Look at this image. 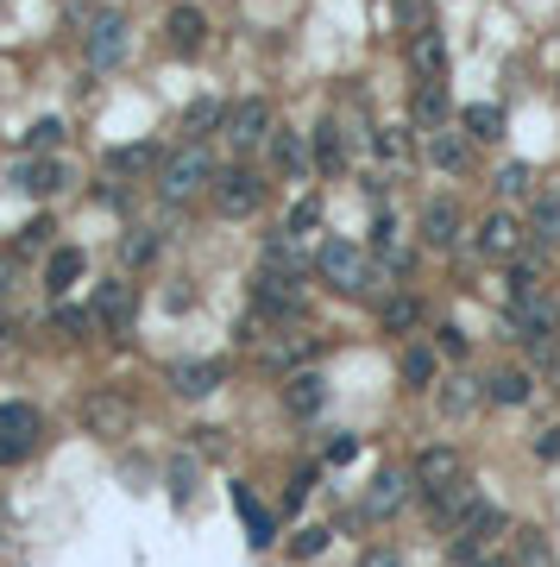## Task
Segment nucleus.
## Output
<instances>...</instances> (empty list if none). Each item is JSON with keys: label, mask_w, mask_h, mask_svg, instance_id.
Wrapping results in <instances>:
<instances>
[{"label": "nucleus", "mask_w": 560, "mask_h": 567, "mask_svg": "<svg viewBox=\"0 0 560 567\" xmlns=\"http://www.w3.org/2000/svg\"><path fill=\"white\" fill-rule=\"evenodd\" d=\"M315 271H322V284H328V290H340V297H372V290H384V284L397 278L390 265L365 258L359 246H347V240H322Z\"/></svg>", "instance_id": "obj_1"}, {"label": "nucleus", "mask_w": 560, "mask_h": 567, "mask_svg": "<svg viewBox=\"0 0 560 567\" xmlns=\"http://www.w3.org/2000/svg\"><path fill=\"white\" fill-rule=\"evenodd\" d=\"M214 158L202 152V146H177V152H164L158 158V196L164 202H189L196 189H214Z\"/></svg>", "instance_id": "obj_2"}, {"label": "nucleus", "mask_w": 560, "mask_h": 567, "mask_svg": "<svg viewBox=\"0 0 560 567\" xmlns=\"http://www.w3.org/2000/svg\"><path fill=\"white\" fill-rule=\"evenodd\" d=\"M208 196H214V208H221L228 221H246V215H258V208H265V177H258L253 164H233V171H221V177H214V189H208Z\"/></svg>", "instance_id": "obj_3"}, {"label": "nucleus", "mask_w": 560, "mask_h": 567, "mask_svg": "<svg viewBox=\"0 0 560 567\" xmlns=\"http://www.w3.org/2000/svg\"><path fill=\"white\" fill-rule=\"evenodd\" d=\"M253 315L258 322H290V315H303V278L258 271L253 278Z\"/></svg>", "instance_id": "obj_4"}, {"label": "nucleus", "mask_w": 560, "mask_h": 567, "mask_svg": "<svg viewBox=\"0 0 560 567\" xmlns=\"http://www.w3.org/2000/svg\"><path fill=\"white\" fill-rule=\"evenodd\" d=\"M221 132H228L240 152H258V146H271V132H278V120H271V102H258V95H246L240 107H228V120H221Z\"/></svg>", "instance_id": "obj_5"}, {"label": "nucleus", "mask_w": 560, "mask_h": 567, "mask_svg": "<svg viewBox=\"0 0 560 567\" xmlns=\"http://www.w3.org/2000/svg\"><path fill=\"white\" fill-rule=\"evenodd\" d=\"M38 436H45V423H38L32 404H0V466L26 461L32 448H38Z\"/></svg>", "instance_id": "obj_6"}, {"label": "nucleus", "mask_w": 560, "mask_h": 567, "mask_svg": "<svg viewBox=\"0 0 560 567\" xmlns=\"http://www.w3.org/2000/svg\"><path fill=\"white\" fill-rule=\"evenodd\" d=\"M82 57H89V70H114L127 57V20L120 13H95L89 32H82Z\"/></svg>", "instance_id": "obj_7"}, {"label": "nucleus", "mask_w": 560, "mask_h": 567, "mask_svg": "<svg viewBox=\"0 0 560 567\" xmlns=\"http://www.w3.org/2000/svg\"><path fill=\"white\" fill-rule=\"evenodd\" d=\"M555 322H560V303L535 290V297L504 310V340H541V335H555Z\"/></svg>", "instance_id": "obj_8"}, {"label": "nucleus", "mask_w": 560, "mask_h": 567, "mask_svg": "<svg viewBox=\"0 0 560 567\" xmlns=\"http://www.w3.org/2000/svg\"><path fill=\"white\" fill-rule=\"evenodd\" d=\"M95 322L102 328H114V335H127L132 328V315H139V290H132L127 278H107V284H95Z\"/></svg>", "instance_id": "obj_9"}, {"label": "nucleus", "mask_w": 560, "mask_h": 567, "mask_svg": "<svg viewBox=\"0 0 560 567\" xmlns=\"http://www.w3.org/2000/svg\"><path fill=\"white\" fill-rule=\"evenodd\" d=\"M13 189H26V196H38V202H51V196L70 189V171H63L57 158H26V164L13 171Z\"/></svg>", "instance_id": "obj_10"}, {"label": "nucleus", "mask_w": 560, "mask_h": 567, "mask_svg": "<svg viewBox=\"0 0 560 567\" xmlns=\"http://www.w3.org/2000/svg\"><path fill=\"white\" fill-rule=\"evenodd\" d=\"M404 505H409V473H378V479H372V491L359 498V517L384 523V517H397Z\"/></svg>", "instance_id": "obj_11"}, {"label": "nucleus", "mask_w": 560, "mask_h": 567, "mask_svg": "<svg viewBox=\"0 0 560 567\" xmlns=\"http://www.w3.org/2000/svg\"><path fill=\"white\" fill-rule=\"evenodd\" d=\"M479 253L485 258H516V253H523V228L510 221L504 208H491V215L479 221Z\"/></svg>", "instance_id": "obj_12"}, {"label": "nucleus", "mask_w": 560, "mask_h": 567, "mask_svg": "<svg viewBox=\"0 0 560 567\" xmlns=\"http://www.w3.org/2000/svg\"><path fill=\"white\" fill-rule=\"evenodd\" d=\"M127 423H132V404L120 397V391H102V397L82 404V429H95V436H120Z\"/></svg>", "instance_id": "obj_13"}, {"label": "nucleus", "mask_w": 560, "mask_h": 567, "mask_svg": "<svg viewBox=\"0 0 560 567\" xmlns=\"http://www.w3.org/2000/svg\"><path fill=\"white\" fill-rule=\"evenodd\" d=\"M409 70H416V82H447V38L441 32H416L409 38Z\"/></svg>", "instance_id": "obj_14"}, {"label": "nucleus", "mask_w": 560, "mask_h": 567, "mask_svg": "<svg viewBox=\"0 0 560 567\" xmlns=\"http://www.w3.org/2000/svg\"><path fill=\"white\" fill-rule=\"evenodd\" d=\"M164 32H171V51H177V57H196L208 45V20L196 13V7H171Z\"/></svg>", "instance_id": "obj_15"}, {"label": "nucleus", "mask_w": 560, "mask_h": 567, "mask_svg": "<svg viewBox=\"0 0 560 567\" xmlns=\"http://www.w3.org/2000/svg\"><path fill=\"white\" fill-rule=\"evenodd\" d=\"M422 240H429L434 253H454V246H459V208L454 202H429V208H422Z\"/></svg>", "instance_id": "obj_16"}, {"label": "nucleus", "mask_w": 560, "mask_h": 567, "mask_svg": "<svg viewBox=\"0 0 560 567\" xmlns=\"http://www.w3.org/2000/svg\"><path fill=\"white\" fill-rule=\"evenodd\" d=\"M221 379H228L221 360H183L177 372H171V385H177L183 397H208V391H221Z\"/></svg>", "instance_id": "obj_17"}, {"label": "nucleus", "mask_w": 560, "mask_h": 567, "mask_svg": "<svg viewBox=\"0 0 560 567\" xmlns=\"http://www.w3.org/2000/svg\"><path fill=\"white\" fill-rule=\"evenodd\" d=\"M429 164H434V171H466V164H472V146H466V132L434 127V132H429Z\"/></svg>", "instance_id": "obj_18"}, {"label": "nucleus", "mask_w": 560, "mask_h": 567, "mask_svg": "<svg viewBox=\"0 0 560 567\" xmlns=\"http://www.w3.org/2000/svg\"><path fill=\"white\" fill-rule=\"evenodd\" d=\"M271 164H278L283 177H308L315 152H308V139H303V132H271Z\"/></svg>", "instance_id": "obj_19"}, {"label": "nucleus", "mask_w": 560, "mask_h": 567, "mask_svg": "<svg viewBox=\"0 0 560 567\" xmlns=\"http://www.w3.org/2000/svg\"><path fill=\"white\" fill-rule=\"evenodd\" d=\"M429 498H434V517H441L447 530H454L459 517H466V511H472V505H479V491L466 486V479H447V486H434Z\"/></svg>", "instance_id": "obj_20"}, {"label": "nucleus", "mask_w": 560, "mask_h": 567, "mask_svg": "<svg viewBox=\"0 0 560 567\" xmlns=\"http://www.w3.org/2000/svg\"><path fill=\"white\" fill-rule=\"evenodd\" d=\"M221 120H228V107L214 102V95L189 102V107H183V132H189V146H202L208 132H221Z\"/></svg>", "instance_id": "obj_21"}, {"label": "nucleus", "mask_w": 560, "mask_h": 567, "mask_svg": "<svg viewBox=\"0 0 560 567\" xmlns=\"http://www.w3.org/2000/svg\"><path fill=\"white\" fill-rule=\"evenodd\" d=\"M416 479H422V486H447V479H459V454L454 448H422V454H416Z\"/></svg>", "instance_id": "obj_22"}, {"label": "nucleus", "mask_w": 560, "mask_h": 567, "mask_svg": "<svg viewBox=\"0 0 560 567\" xmlns=\"http://www.w3.org/2000/svg\"><path fill=\"white\" fill-rule=\"evenodd\" d=\"M258 271L303 278V253H296V240H290V233H271V240H265V258H258Z\"/></svg>", "instance_id": "obj_23"}, {"label": "nucleus", "mask_w": 560, "mask_h": 567, "mask_svg": "<svg viewBox=\"0 0 560 567\" xmlns=\"http://www.w3.org/2000/svg\"><path fill=\"white\" fill-rule=\"evenodd\" d=\"M529 372H516V366H510V372H491V379H485V397H491V404H504V410H516V404H529Z\"/></svg>", "instance_id": "obj_24"}, {"label": "nucleus", "mask_w": 560, "mask_h": 567, "mask_svg": "<svg viewBox=\"0 0 560 567\" xmlns=\"http://www.w3.org/2000/svg\"><path fill=\"white\" fill-rule=\"evenodd\" d=\"M409 114H416V127H422V132L447 127V89H441V82H422V89H416V102H409Z\"/></svg>", "instance_id": "obj_25"}, {"label": "nucleus", "mask_w": 560, "mask_h": 567, "mask_svg": "<svg viewBox=\"0 0 560 567\" xmlns=\"http://www.w3.org/2000/svg\"><path fill=\"white\" fill-rule=\"evenodd\" d=\"M308 139H315V164H322L328 177H334V171H347V139H340V120H322Z\"/></svg>", "instance_id": "obj_26"}, {"label": "nucleus", "mask_w": 560, "mask_h": 567, "mask_svg": "<svg viewBox=\"0 0 560 567\" xmlns=\"http://www.w3.org/2000/svg\"><path fill=\"white\" fill-rule=\"evenodd\" d=\"M82 265H89V258H82L77 246H57L51 265H45V290H51V297H63V290L82 278Z\"/></svg>", "instance_id": "obj_27"}, {"label": "nucleus", "mask_w": 560, "mask_h": 567, "mask_svg": "<svg viewBox=\"0 0 560 567\" xmlns=\"http://www.w3.org/2000/svg\"><path fill=\"white\" fill-rule=\"evenodd\" d=\"M459 127H466V139H498V132H504V107H498V102H472L466 114H459Z\"/></svg>", "instance_id": "obj_28"}, {"label": "nucleus", "mask_w": 560, "mask_h": 567, "mask_svg": "<svg viewBox=\"0 0 560 567\" xmlns=\"http://www.w3.org/2000/svg\"><path fill=\"white\" fill-rule=\"evenodd\" d=\"M479 379H447V385H441V416H472L479 410Z\"/></svg>", "instance_id": "obj_29"}, {"label": "nucleus", "mask_w": 560, "mask_h": 567, "mask_svg": "<svg viewBox=\"0 0 560 567\" xmlns=\"http://www.w3.org/2000/svg\"><path fill=\"white\" fill-rule=\"evenodd\" d=\"M233 511L246 517V530H253V548H265V542H271V517H265V505H258L246 486L233 491Z\"/></svg>", "instance_id": "obj_30"}, {"label": "nucleus", "mask_w": 560, "mask_h": 567, "mask_svg": "<svg viewBox=\"0 0 560 567\" xmlns=\"http://www.w3.org/2000/svg\"><path fill=\"white\" fill-rule=\"evenodd\" d=\"M315 354H322V340H315V335H303V340H278V347H265V360H271V366H308Z\"/></svg>", "instance_id": "obj_31"}, {"label": "nucleus", "mask_w": 560, "mask_h": 567, "mask_svg": "<svg viewBox=\"0 0 560 567\" xmlns=\"http://www.w3.org/2000/svg\"><path fill=\"white\" fill-rule=\"evenodd\" d=\"M535 290H541V271H535V253H529V258H516V265H510L504 297H510V303H523V297H535Z\"/></svg>", "instance_id": "obj_32"}, {"label": "nucleus", "mask_w": 560, "mask_h": 567, "mask_svg": "<svg viewBox=\"0 0 560 567\" xmlns=\"http://www.w3.org/2000/svg\"><path fill=\"white\" fill-rule=\"evenodd\" d=\"M404 379L409 385H434V372H441V366H434V347H404Z\"/></svg>", "instance_id": "obj_33"}, {"label": "nucleus", "mask_w": 560, "mask_h": 567, "mask_svg": "<svg viewBox=\"0 0 560 567\" xmlns=\"http://www.w3.org/2000/svg\"><path fill=\"white\" fill-rule=\"evenodd\" d=\"M322 397H328L322 379H315V372H296V385H290V410L308 416V410H322Z\"/></svg>", "instance_id": "obj_34"}, {"label": "nucleus", "mask_w": 560, "mask_h": 567, "mask_svg": "<svg viewBox=\"0 0 560 567\" xmlns=\"http://www.w3.org/2000/svg\"><path fill=\"white\" fill-rule=\"evenodd\" d=\"M535 240H541V246H560V196H541V202H535Z\"/></svg>", "instance_id": "obj_35"}, {"label": "nucleus", "mask_w": 560, "mask_h": 567, "mask_svg": "<svg viewBox=\"0 0 560 567\" xmlns=\"http://www.w3.org/2000/svg\"><path fill=\"white\" fill-rule=\"evenodd\" d=\"M416 322H422V303H416V297H390V303H384V328H390V335H404Z\"/></svg>", "instance_id": "obj_36"}, {"label": "nucleus", "mask_w": 560, "mask_h": 567, "mask_svg": "<svg viewBox=\"0 0 560 567\" xmlns=\"http://www.w3.org/2000/svg\"><path fill=\"white\" fill-rule=\"evenodd\" d=\"M529 183H535V171L523 158H510L504 171H498V196H529Z\"/></svg>", "instance_id": "obj_37"}, {"label": "nucleus", "mask_w": 560, "mask_h": 567, "mask_svg": "<svg viewBox=\"0 0 560 567\" xmlns=\"http://www.w3.org/2000/svg\"><path fill=\"white\" fill-rule=\"evenodd\" d=\"M26 146H32L38 158L57 152V146H63V120H32V127H26Z\"/></svg>", "instance_id": "obj_38"}, {"label": "nucleus", "mask_w": 560, "mask_h": 567, "mask_svg": "<svg viewBox=\"0 0 560 567\" xmlns=\"http://www.w3.org/2000/svg\"><path fill=\"white\" fill-rule=\"evenodd\" d=\"M315 221H322V202H315V196H303V202L290 208L283 233H290V240H303V233H315Z\"/></svg>", "instance_id": "obj_39"}, {"label": "nucleus", "mask_w": 560, "mask_h": 567, "mask_svg": "<svg viewBox=\"0 0 560 567\" xmlns=\"http://www.w3.org/2000/svg\"><path fill=\"white\" fill-rule=\"evenodd\" d=\"M429 20H434V7L429 0H397V26L416 38V32H429Z\"/></svg>", "instance_id": "obj_40"}, {"label": "nucleus", "mask_w": 560, "mask_h": 567, "mask_svg": "<svg viewBox=\"0 0 560 567\" xmlns=\"http://www.w3.org/2000/svg\"><path fill=\"white\" fill-rule=\"evenodd\" d=\"M372 152H378L384 164H404L409 139H404V132H397V127H378V132H372Z\"/></svg>", "instance_id": "obj_41"}, {"label": "nucleus", "mask_w": 560, "mask_h": 567, "mask_svg": "<svg viewBox=\"0 0 560 567\" xmlns=\"http://www.w3.org/2000/svg\"><path fill=\"white\" fill-rule=\"evenodd\" d=\"M120 258H127V265H152V258H158V233H127V240H120Z\"/></svg>", "instance_id": "obj_42"}, {"label": "nucleus", "mask_w": 560, "mask_h": 567, "mask_svg": "<svg viewBox=\"0 0 560 567\" xmlns=\"http://www.w3.org/2000/svg\"><path fill=\"white\" fill-rule=\"evenodd\" d=\"M51 328H57V335H70V340H82L89 328H95V315H89V310H57Z\"/></svg>", "instance_id": "obj_43"}, {"label": "nucleus", "mask_w": 560, "mask_h": 567, "mask_svg": "<svg viewBox=\"0 0 560 567\" xmlns=\"http://www.w3.org/2000/svg\"><path fill=\"white\" fill-rule=\"evenodd\" d=\"M290 548H296V555H322V548H328V530H322V523H308V530H296V536H290Z\"/></svg>", "instance_id": "obj_44"}, {"label": "nucleus", "mask_w": 560, "mask_h": 567, "mask_svg": "<svg viewBox=\"0 0 560 567\" xmlns=\"http://www.w3.org/2000/svg\"><path fill=\"white\" fill-rule=\"evenodd\" d=\"M51 221H26V228H20V253H45V246H51Z\"/></svg>", "instance_id": "obj_45"}, {"label": "nucleus", "mask_w": 560, "mask_h": 567, "mask_svg": "<svg viewBox=\"0 0 560 567\" xmlns=\"http://www.w3.org/2000/svg\"><path fill=\"white\" fill-rule=\"evenodd\" d=\"M434 347H441L447 360H459V354H466V335H459L454 322H447V328H434Z\"/></svg>", "instance_id": "obj_46"}, {"label": "nucleus", "mask_w": 560, "mask_h": 567, "mask_svg": "<svg viewBox=\"0 0 560 567\" xmlns=\"http://www.w3.org/2000/svg\"><path fill=\"white\" fill-rule=\"evenodd\" d=\"M114 164H120V171H132V164H158V152H152V146H120Z\"/></svg>", "instance_id": "obj_47"}, {"label": "nucleus", "mask_w": 560, "mask_h": 567, "mask_svg": "<svg viewBox=\"0 0 560 567\" xmlns=\"http://www.w3.org/2000/svg\"><path fill=\"white\" fill-rule=\"evenodd\" d=\"M189 479H196V473H189V461L177 454V461H171V498H177V505L189 498Z\"/></svg>", "instance_id": "obj_48"}, {"label": "nucleus", "mask_w": 560, "mask_h": 567, "mask_svg": "<svg viewBox=\"0 0 560 567\" xmlns=\"http://www.w3.org/2000/svg\"><path fill=\"white\" fill-rule=\"evenodd\" d=\"M328 461H334V466L359 461V441H353V436H334V441H328Z\"/></svg>", "instance_id": "obj_49"}, {"label": "nucleus", "mask_w": 560, "mask_h": 567, "mask_svg": "<svg viewBox=\"0 0 560 567\" xmlns=\"http://www.w3.org/2000/svg\"><path fill=\"white\" fill-rule=\"evenodd\" d=\"M359 567H404V555H397V548H365Z\"/></svg>", "instance_id": "obj_50"}, {"label": "nucleus", "mask_w": 560, "mask_h": 567, "mask_svg": "<svg viewBox=\"0 0 560 567\" xmlns=\"http://www.w3.org/2000/svg\"><path fill=\"white\" fill-rule=\"evenodd\" d=\"M535 454H541V461H560V429H541V436H535Z\"/></svg>", "instance_id": "obj_51"}, {"label": "nucleus", "mask_w": 560, "mask_h": 567, "mask_svg": "<svg viewBox=\"0 0 560 567\" xmlns=\"http://www.w3.org/2000/svg\"><path fill=\"white\" fill-rule=\"evenodd\" d=\"M308 486H315V473H296V479H290V505H303Z\"/></svg>", "instance_id": "obj_52"}, {"label": "nucleus", "mask_w": 560, "mask_h": 567, "mask_svg": "<svg viewBox=\"0 0 560 567\" xmlns=\"http://www.w3.org/2000/svg\"><path fill=\"white\" fill-rule=\"evenodd\" d=\"M7 290H13V258L0 253V297H7Z\"/></svg>", "instance_id": "obj_53"}, {"label": "nucleus", "mask_w": 560, "mask_h": 567, "mask_svg": "<svg viewBox=\"0 0 560 567\" xmlns=\"http://www.w3.org/2000/svg\"><path fill=\"white\" fill-rule=\"evenodd\" d=\"M0 340H13V322H7V315H0Z\"/></svg>", "instance_id": "obj_54"}, {"label": "nucleus", "mask_w": 560, "mask_h": 567, "mask_svg": "<svg viewBox=\"0 0 560 567\" xmlns=\"http://www.w3.org/2000/svg\"><path fill=\"white\" fill-rule=\"evenodd\" d=\"M472 567H479V562H472Z\"/></svg>", "instance_id": "obj_55"}]
</instances>
